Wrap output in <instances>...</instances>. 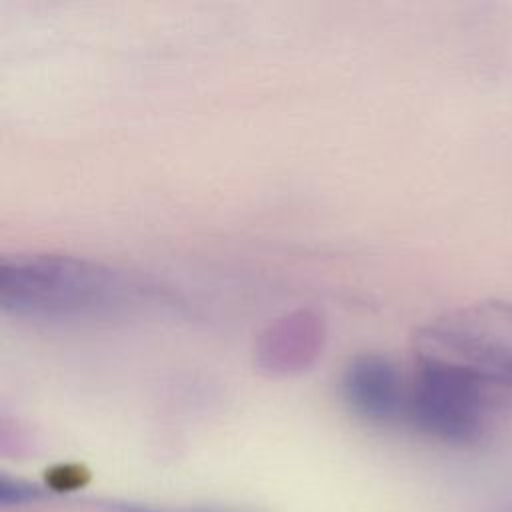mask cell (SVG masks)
Returning a JSON list of instances; mask_svg holds the SVG:
<instances>
[{
    "label": "cell",
    "instance_id": "cell-1",
    "mask_svg": "<svg viewBox=\"0 0 512 512\" xmlns=\"http://www.w3.org/2000/svg\"><path fill=\"white\" fill-rule=\"evenodd\" d=\"M166 302L146 278L68 254H14L0 262V308L24 320L116 318Z\"/></svg>",
    "mask_w": 512,
    "mask_h": 512
},
{
    "label": "cell",
    "instance_id": "cell-2",
    "mask_svg": "<svg viewBox=\"0 0 512 512\" xmlns=\"http://www.w3.org/2000/svg\"><path fill=\"white\" fill-rule=\"evenodd\" d=\"M416 356L456 366L492 396L512 392V304H472L434 320L418 334Z\"/></svg>",
    "mask_w": 512,
    "mask_h": 512
},
{
    "label": "cell",
    "instance_id": "cell-5",
    "mask_svg": "<svg viewBox=\"0 0 512 512\" xmlns=\"http://www.w3.org/2000/svg\"><path fill=\"white\" fill-rule=\"evenodd\" d=\"M326 328L312 310H296L270 322L256 342V364L272 376L296 374L322 354Z\"/></svg>",
    "mask_w": 512,
    "mask_h": 512
},
{
    "label": "cell",
    "instance_id": "cell-3",
    "mask_svg": "<svg viewBox=\"0 0 512 512\" xmlns=\"http://www.w3.org/2000/svg\"><path fill=\"white\" fill-rule=\"evenodd\" d=\"M492 394L452 364L416 356L408 380L406 416L444 442H470L484 428Z\"/></svg>",
    "mask_w": 512,
    "mask_h": 512
},
{
    "label": "cell",
    "instance_id": "cell-4",
    "mask_svg": "<svg viewBox=\"0 0 512 512\" xmlns=\"http://www.w3.org/2000/svg\"><path fill=\"white\" fill-rule=\"evenodd\" d=\"M342 392L348 406L370 422H390L406 412L408 382L380 354L354 356L344 368Z\"/></svg>",
    "mask_w": 512,
    "mask_h": 512
},
{
    "label": "cell",
    "instance_id": "cell-6",
    "mask_svg": "<svg viewBox=\"0 0 512 512\" xmlns=\"http://www.w3.org/2000/svg\"><path fill=\"white\" fill-rule=\"evenodd\" d=\"M40 498V490L34 484H28L18 478L2 476L0 480V502L2 506H20Z\"/></svg>",
    "mask_w": 512,
    "mask_h": 512
},
{
    "label": "cell",
    "instance_id": "cell-7",
    "mask_svg": "<svg viewBox=\"0 0 512 512\" xmlns=\"http://www.w3.org/2000/svg\"><path fill=\"white\" fill-rule=\"evenodd\" d=\"M120 512H174V510H156L146 506H122ZM176 512H212V510H176Z\"/></svg>",
    "mask_w": 512,
    "mask_h": 512
}]
</instances>
